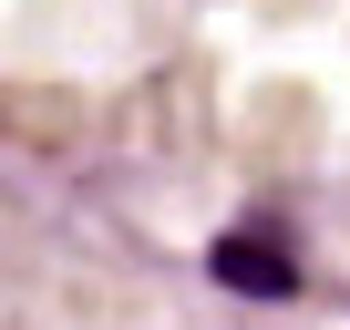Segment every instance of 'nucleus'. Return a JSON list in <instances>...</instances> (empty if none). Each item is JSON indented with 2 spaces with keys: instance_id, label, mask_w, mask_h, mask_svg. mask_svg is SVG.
I'll use <instances>...</instances> for the list:
<instances>
[{
  "instance_id": "f257e3e1",
  "label": "nucleus",
  "mask_w": 350,
  "mask_h": 330,
  "mask_svg": "<svg viewBox=\"0 0 350 330\" xmlns=\"http://www.w3.org/2000/svg\"><path fill=\"white\" fill-rule=\"evenodd\" d=\"M206 268H217L227 289H247V299H288V289H299V258H288V238H268V227H227V238L206 248Z\"/></svg>"
}]
</instances>
